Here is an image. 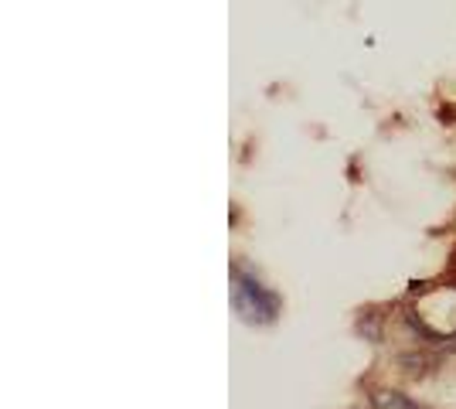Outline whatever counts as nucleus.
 <instances>
[{"mask_svg": "<svg viewBox=\"0 0 456 409\" xmlns=\"http://www.w3.org/2000/svg\"><path fill=\"white\" fill-rule=\"evenodd\" d=\"M232 307L246 324H273L280 314V297L235 263L232 266Z\"/></svg>", "mask_w": 456, "mask_h": 409, "instance_id": "obj_1", "label": "nucleus"}, {"mask_svg": "<svg viewBox=\"0 0 456 409\" xmlns=\"http://www.w3.org/2000/svg\"><path fill=\"white\" fill-rule=\"evenodd\" d=\"M375 409H419L412 399H405L399 392H379V399H375Z\"/></svg>", "mask_w": 456, "mask_h": 409, "instance_id": "obj_2", "label": "nucleus"}]
</instances>
